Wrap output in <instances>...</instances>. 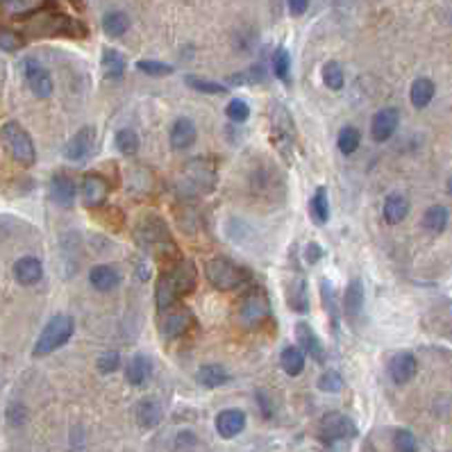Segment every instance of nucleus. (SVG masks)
<instances>
[{
    "label": "nucleus",
    "instance_id": "16",
    "mask_svg": "<svg viewBox=\"0 0 452 452\" xmlns=\"http://www.w3.org/2000/svg\"><path fill=\"white\" fill-rule=\"evenodd\" d=\"M416 371H418V362L411 353H398L391 357V362H389V375H391V380L400 386L414 380Z\"/></svg>",
    "mask_w": 452,
    "mask_h": 452
},
{
    "label": "nucleus",
    "instance_id": "32",
    "mask_svg": "<svg viewBox=\"0 0 452 452\" xmlns=\"http://www.w3.org/2000/svg\"><path fill=\"white\" fill-rule=\"evenodd\" d=\"M309 214L314 218L316 225H325L327 218H330V202H327V191L323 189H316V193L311 196L309 202Z\"/></svg>",
    "mask_w": 452,
    "mask_h": 452
},
{
    "label": "nucleus",
    "instance_id": "8",
    "mask_svg": "<svg viewBox=\"0 0 452 452\" xmlns=\"http://www.w3.org/2000/svg\"><path fill=\"white\" fill-rule=\"evenodd\" d=\"M268 316H271V300L264 289L248 291L237 309V321L239 325H244L246 330H257V327H262L266 323Z\"/></svg>",
    "mask_w": 452,
    "mask_h": 452
},
{
    "label": "nucleus",
    "instance_id": "45",
    "mask_svg": "<svg viewBox=\"0 0 452 452\" xmlns=\"http://www.w3.org/2000/svg\"><path fill=\"white\" fill-rule=\"evenodd\" d=\"M23 46V37L19 32H14L10 28H0V50L14 52Z\"/></svg>",
    "mask_w": 452,
    "mask_h": 452
},
{
    "label": "nucleus",
    "instance_id": "26",
    "mask_svg": "<svg viewBox=\"0 0 452 452\" xmlns=\"http://www.w3.org/2000/svg\"><path fill=\"white\" fill-rule=\"evenodd\" d=\"M409 214V202L400 193H391L386 200H384V209H382V216L389 225H398L404 221V216Z\"/></svg>",
    "mask_w": 452,
    "mask_h": 452
},
{
    "label": "nucleus",
    "instance_id": "38",
    "mask_svg": "<svg viewBox=\"0 0 452 452\" xmlns=\"http://www.w3.org/2000/svg\"><path fill=\"white\" fill-rule=\"evenodd\" d=\"M323 82H325V87L332 91L344 89L346 77H344V68L339 66V61H327L323 66Z\"/></svg>",
    "mask_w": 452,
    "mask_h": 452
},
{
    "label": "nucleus",
    "instance_id": "35",
    "mask_svg": "<svg viewBox=\"0 0 452 452\" xmlns=\"http://www.w3.org/2000/svg\"><path fill=\"white\" fill-rule=\"evenodd\" d=\"M130 28V19L128 14L123 12H109L103 19V30L109 37H123Z\"/></svg>",
    "mask_w": 452,
    "mask_h": 452
},
{
    "label": "nucleus",
    "instance_id": "17",
    "mask_svg": "<svg viewBox=\"0 0 452 452\" xmlns=\"http://www.w3.org/2000/svg\"><path fill=\"white\" fill-rule=\"evenodd\" d=\"M295 341H298V346L302 348V353H307L314 362L318 364L325 362V350H323L321 339L316 337V332L311 330L307 323L295 325Z\"/></svg>",
    "mask_w": 452,
    "mask_h": 452
},
{
    "label": "nucleus",
    "instance_id": "48",
    "mask_svg": "<svg viewBox=\"0 0 452 452\" xmlns=\"http://www.w3.org/2000/svg\"><path fill=\"white\" fill-rule=\"evenodd\" d=\"M196 443H198V439H196V434H193V432H180V434H177L175 446L182 450V448H193Z\"/></svg>",
    "mask_w": 452,
    "mask_h": 452
},
{
    "label": "nucleus",
    "instance_id": "31",
    "mask_svg": "<svg viewBox=\"0 0 452 452\" xmlns=\"http://www.w3.org/2000/svg\"><path fill=\"white\" fill-rule=\"evenodd\" d=\"M423 228L430 232V235H441V232L448 228V209L441 205L430 207L423 216Z\"/></svg>",
    "mask_w": 452,
    "mask_h": 452
},
{
    "label": "nucleus",
    "instance_id": "23",
    "mask_svg": "<svg viewBox=\"0 0 452 452\" xmlns=\"http://www.w3.org/2000/svg\"><path fill=\"white\" fill-rule=\"evenodd\" d=\"M286 302L293 311L298 314H307L309 311V293H307V282L302 275H295L289 284H286Z\"/></svg>",
    "mask_w": 452,
    "mask_h": 452
},
{
    "label": "nucleus",
    "instance_id": "6",
    "mask_svg": "<svg viewBox=\"0 0 452 452\" xmlns=\"http://www.w3.org/2000/svg\"><path fill=\"white\" fill-rule=\"evenodd\" d=\"M137 244L146 248V250H153L157 257H161L166 250H175L173 239H170V232H168V225L164 223V218H159V216H148L139 223Z\"/></svg>",
    "mask_w": 452,
    "mask_h": 452
},
{
    "label": "nucleus",
    "instance_id": "42",
    "mask_svg": "<svg viewBox=\"0 0 452 452\" xmlns=\"http://www.w3.org/2000/svg\"><path fill=\"white\" fill-rule=\"evenodd\" d=\"M225 114H228L230 121L246 123L248 119H250V105H248L246 100L235 98V100H230V105H228V109H225Z\"/></svg>",
    "mask_w": 452,
    "mask_h": 452
},
{
    "label": "nucleus",
    "instance_id": "37",
    "mask_svg": "<svg viewBox=\"0 0 452 452\" xmlns=\"http://www.w3.org/2000/svg\"><path fill=\"white\" fill-rule=\"evenodd\" d=\"M186 87H191L198 93H209V96H221V93H228V89L223 87L221 82H212V80H202L198 75H186L184 77Z\"/></svg>",
    "mask_w": 452,
    "mask_h": 452
},
{
    "label": "nucleus",
    "instance_id": "22",
    "mask_svg": "<svg viewBox=\"0 0 452 452\" xmlns=\"http://www.w3.org/2000/svg\"><path fill=\"white\" fill-rule=\"evenodd\" d=\"M75 193H77V186L68 175L59 173L52 177L50 182V198L57 202L59 207H71L75 202Z\"/></svg>",
    "mask_w": 452,
    "mask_h": 452
},
{
    "label": "nucleus",
    "instance_id": "28",
    "mask_svg": "<svg viewBox=\"0 0 452 452\" xmlns=\"http://www.w3.org/2000/svg\"><path fill=\"white\" fill-rule=\"evenodd\" d=\"M434 93H436L434 82L427 80V77H418V80H414V84H411V89H409L411 105H414L416 109H425L427 105L432 103Z\"/></svg>",
    "mask_w": 452,
    "mask_h": 452
},
{
    "label": "nucleus",
    "instance_id": "36",
    "mask_svg": "<svg viewBox=\"0 0 452 452\" xmlns=\"http://www.w3.org/2000/svg\"><path fill=\"white\" fill-rule=\"evenodd\" d=\"M114 141H116V148H119L123 155H135L139 150V146H141V139H139L137 132L130 130V128H123V130L116 132Z\"/></svg>",
    "mask_w": 452,
    "mask_h": 452
},
{
    "label": "nucleus",
    "instance_id": "12",
    "mask_svg": "<svg viewBox=\"0 0 452 452\" xmlns=\"http://www.w3.org/2000/svg\"><path fill=\"white\" fill-rule=\"evenodd\" d=\"M93 148H96V130L87 126L75 132L73 139L64 148V155H66V159H71V161H84L87 157H91Z\"/></svg>",
    "mask_w": 452,
    "mask_h": 452
},
{
    "label": "nucleus",
    "instance_id": "51",
    "mask_svg": "<svg viewBox=\"0 0 452 452\" xmlns=\"http://www.w3.org/2000/svg\"><path fill=\"white\" fill-rule=\"evenodd\" d=\"M448 191L452 193V180H450V184H448Z\"/></svg>",
    "mask_w": 452,
    "mask_h": 452
},
{
    "label": "nucleus",
    "instance_id": "34",
    "mask_svg": "<svg viewBox=\"0 0 452 452\" xmlns=\"http://www.w3.org/2000/svg\"><path fill=\"white\" fill-rule=\"evenodd\" d=\"M103 57V68H105V75L109 80H121L123 73H126V59L121 57V52H116L112 48H107Z\"/></svg>",
    "mask_w": 452,
    "mask_h": 452
},
{
    "label": "nucleus",
    "instance_id": "10",
    "mask_svg": "<svg viewBox=\"0 0 452 452\" xmlns=\"http://www.w3.org/2000/svg\"><path fill=\"white\" fill-rule=\"evenodd\" d=\"M23 75H26L28 87L32 89L37 98H48L52 93V77L41 66V61L28 57L26 61H23Z\"/></svg>",
    "mask_w": 452,
    "mask_h": 452
},
{
    "label": "nucleus",
    "instance_id": "2",
    "mask_svg": "<svg viewBox=\"0 0 452 452\" xmlns=\"http://www.w3.org/2000/svg\"><path fill=\"white\" fill-rule=\"evenodd\" d=\"M0 141H3L5 150L10 153V157L17 164H21V166H32L37 161L32 137H30L28 130L19 126L17 121H10L0 128Z\"/></svg>",
    "mask_w": 452,
    "mask_h": 452
},
{
    "label": "nucleus",
    "instance_id": "7",
    "mask_svg": "<svg viewBox=\"0 0 452 452\" xmlns=\"http://www.w3.org/2000/svg\"><path fill=\"white\" fill-rule=\"evenodd\" d=\"M30 37H84V28L64 14H41L28 23Z\"/></svg>",
    "mask_w": 452,
    "mask_h": 452
},
{
    "label": "nucleus",
    "instance_id": "24",
    "mask_svg": "<svg viewBox=\"0 0 452 452\" xmlns=\"http://www.w3.org/2000/svg\"><path fill=\"white\" fill-rule=\"evenodd\" d=\"M135 416L139 420V425L141 427H157L161 423V418H164V411H161V404L157 400H153V398H144V400H139L137 402V409H135Z\"/></svg>",
    "mask_w": 452,
    "mask_h": 452
},
{
    "label": "nucleus",
    "instance_id": "50",
    "mask_svg": "<svg viewBox=\"0 0 452 452\" xmlns=\"http://www.w3.org/2000/svg\"><path fill=\"white\" fill-rule=\"evenodd\" d=\"M309 7V0H289V12L293 17H302Z\"/></svg>",
    "mask_w": 452,
    "mask_h": 452
},
{
    "label": "nucleus",
    "instance_id": "3",
    "mask_svg": "<svg viewBox=\"0 0 452 452\" xmlns=\"http://www.w3.org/2000/svg\"><path fill=\"white\" fill-rule=\"evenodd\" d=\"M73 330H75V323H73L71 316H66V314L52 316L50 321L46 323L41 334H39L32 355L35 357H46V355L55 353L57 348L68 344V339L73 337Z\"/></svg>",
    "mask_w": 452,
    "mask_h": 452
},
{
    "label": "nucleus",
    "instance_id": "30",
    "mask_svg": "<svg viewBox=\"0 0 452 452\" xmlns=\"http://www.w3.org/2000/svg\"><path fill=\"white\" fill-rule=\"evenodd\" d=\"M196 380H198V384H202V386L216 389V386H223L225 382L230 380V375L221 364H207V366H200Z\"/></svg>",
    "mask_w": 452,
    "mask_h": 452
},
{
    "label": "nucleus",
    "instance_id": "1",
    "mask_svg": "<svg viewBox=\"0 0 452 452\" xmlns=\"http://www.w3.org/2000/svg\"><path fill=\"white\" fill-rule=\"evenodd\" d=\"M196 282H198V271H196V266H193V262L191 259L177 262L173 268H168L157 279V286H155L157 307L161 311L173 307L182 295L191 293L193 289H196Z\"/></svg>",
    "mask_w": 452,
    "mask_h": 452
},
{
    "label": "nucleus",
    "instance_id": "46",
    "mask_svg": "<svg viewBox=\"0 0 452 452\" xmlns=\"http://www.w3.org/2000/svg\"><path fill=\"white\" fill-rule=\"evenodd\" d=\"M393 448L400 450V452H414L416 446V436L411 434L409 430H395L393 434Z\"/></svg>",
    "mask_w": 452,
    "mask_h": 452
},
{
    "label": "nucleus",
    "instance_id": "44",
    "mask_svg": "<svg viewBox=\"0 0 452 452\" xmlns=\"http://www.w3.org/2000/svg\"><path fill=\"white\" fill-rule=\"evenodd\" d=\"M43 5V0H5L3 7L10 14H30L37 12Z\"/></svg>",
    "mask_w": 452,
    "mask_h": 452
},
{
    "label": "nucleus",
    "instance_id": "49",
    "mask_svg": "<svg viewBox=\"0 0 452 452\" xmlns=\"http://www.w3.org/2000/svg\"><path fill=\"white\" fill-rule=\"evenodd\" d=\"M305 257H307L309 264H316V262L323 257V248L318 246V244H309V246L305 248Z\"/></svg>",
    "mask_w": 452,
    "mask_h": 452
},
{
    "label": "nucleus",
    "instance_id": "33",
    "mask_svg": "<svg viewBox=\"0 0 452 452\" xmlns=\"http://www.w3.org/2000/svg\"><path fill=\"white\" fill-rule=\"evenodd\" d=\"M321 300H323V307L330 316L334 332L339 330V305H337V298H334V286L327 282V279H321Z\"/></svg>",
    "mask_w": 452,
    "mask_h": 452
},
{
    "label": "nucleus",
    "instance_id": "29",
    "mask_svg": "<svg viewBox=\"0 0 452 452\" xmlns=\"http://www.w3.org/2000/svg\"><path fill=\"white\" fill-rule=\"evenodd\" d=\"M279 364H282V369L286 375H300L302 371H305V353L300 350V346H286L282 350V355H279Z\"/></svg>",
    "mask_w": 452,
    "mask_h": 452
},
{
    "label": "nucleus",
    "instance_id": "40",
    "mask_svg": "<svg viewBox=\"0 0 452 452\" xmlns=\"http://www.w3.org/2000/svg\"><path fill=\"white\" fill-rule=\"evenodd\" d=\"M289 68H291V57L284 48H277L273 52V73L277 75V80L289 82Z\"/></svg>",
    "mask_w": 452,
    "mask_h": 452
},
{
    "label": "nucleus",
    "instance_id": "9",
    "mask_svg": "<svg viewBox=\"0 0 452 452\" xmlns=\"http://www.w3.org/2000/svg\"><path fill=\"white\" fill-rule=\"evenodd\" d=\"M357 434V425L355 420L339 414V411H332V414H325L318 423V441L325 443V446H334V443L341 441H350Z\"/></svg>",
    "mask_w": 452,
    "mask_h": 452
},
{
    "label": "nucleus",
    "instance_id": "18",
    "mask_svg": "<svg viewBox=\"0 0 452 452\" xmlns=\"http://www.w3.org/2000/svg\"><path fill=\"white\" fill-rule=\"evenodd\" d=\"M246 427V414L241 409H225L216 416V432L223 439H235L237 434L244 432Z\"/></svg>",
    "mask_w": 452,
    "mask_h": 452
},
{
    "label": "nucleus",
    "instance_id": "20",
    "mask_svg": "<svg viewBox=\"0 0 452 452\" xmlns=\"http://www.w3.org/2000/svg\"><path fill=\"white\" fill-rule=\"evenodd\" d=\"M14 277H17V282L23 286H32L43 277V264L39 262L37 257H21V259L14 264Z\"/></svg>",
    "mask_w": 452,
    "mask_h": 452
},
{
    "label": "nucleus",
    "instance_id": "15",
    "mask_svg": "<svg viewBox=\"0 0 452 452\" xmlns=\"http://www.w3.org/2000/svg\"><path fill=\"white\" fill-rule=\"evenodd\" d=\"M271 126H273V135L277 137L279 146H291L295 139V126L291 114L286 112L284 105H273L271 112Z\"/></svg>",
    "mask_w": 452,
    "mask_h": 452
},
{
    "label": "nucleus",
    "instance_id": "5",
    "mask_svg": "<svg viewBox=\"0 0 452 452\" xmlns=\"http://www.w3.org/2000/svg\"><path fill=\"white\" fill-rule=\"evenodd\" d=\"M205 277L218 291H235L246 282V271L228 257H212L205 264Z\"/></svg>",
    "mask_w": 452,
    "mask_h": 452
},
{
    "label": "nucleus",
    "instance_id": "27",
    "mask_svg": "<svg viewBox=\"0 0 452 452\" xmlns=\"http://www.w3.org/2000/svg\"><path fill=\"white\" fill-rule=\"evenodd\" d=\"M150 373H153V362L146 355H135L132 362L128 364L126 377L132 386H144L148 377H150Z\"/></svg>",
    "mask_w": 452,
    "mask_h": 452
},
{
    "label": "nucleus",
    "instance_id": "13",
    "mask_svg": "<svg viewBox=\"0 0 452 452\" xmlns=\"http://www.w3.org/2000/svg\"><path fill=\"white\" fill-rule=\"evenodd\" d=\"M80 196H82V202L87 207H100L109 196V182L105 180L103 175L87 173L82 177Z\"/></svg>",
    "mask_w": 452,
    "mask_h": 452
},
{
    "label": "nucleus",
    "instance_id": "39",
    "mask_svg": "<svg viewBox=\"0 0 452 452\" xmlns=\"http://www.w3.org/2000/svg\"><path fill=\"white\" fill-rule=\"evenodd\" d=\"M339 150L344 153V155H353L357 148H360L362 144V135H360V130L353 128V126H348L339 132Z\"/></svg>",
    "mask_w": 452,
    "mask_h": 452
},
{
    "label": "nucleus",
    "instance_id": "41",
    "mask_svg": "<svg viewBox=\"0 0 452 452\" xmlns=\"http://www.w3.org/2000/svg\"><path fill=\"white\" fill-rule=\"evenodd\" d=\"M318 389L323 393H339L344 389V377H341L339 371H325L321 377H318Z\"/></svg>",
    "mask_w": 452,
    "mask_h": 452
},
{
    "label": "nucleus",
    "instance_id": "11",
    "mask_svg": "<svg viewBox=\"0 0 452 452\" xmlns=\"http://www.w3.org/2000/svg\"><path fill=\"white\" fill-rule=\"evenodd\" d=\"M398 123H400V114H398V109H395V107L380 109V112L373 116V121H371L373 141H377V144L389 141V139L393 137V132L398 130Z\"/></svg>",
    "mask_w": 452,
    "mask_h": 452
},
{
    "label": "nucleus",
    "instance_id": "43",
    "mask_svg": "<svg viewBox=\"0 0 452 452\" xmlns=\"http://www.w3.org/2000/svg\"><path fill=\"white\" fill-rule=\"evenodd\" d=\"M137 68L146 75H153V77H164L168 73H173V66L170 64H161V61H155V59H141L137 61Z\"/></svg>",
    "mask_w": 452,
    "mask_h": 452
},
{
    "label": "nucleus",
    "instance_id": "4",
    "mask_svg": "<svg viewBox=\"0 0 452 452\" xmlns=\"http://www.w3.org/2000/svg\"><path fill=\"white\" fill-rule=\"evenodd\" d=\"M214 184H216V170L207 161L193 159L182 170L180 180H177V189H180L182 196H202V193L212 191Z\"/></svg>",
    "mask_w": 452,
    "mask_h": 452
},
{
    "label": "nucleus",
    "instance_id": "47",
    "mask_svg": "<svg viewBox=\"0 0 452 452\" xmlns=\"http://www.w3.org/2000/svg\"><path fill=\"white\" fill-rule=\"evenodd\" d=\"M121 366V355L119 353H105L98 360V371L100 373H114Z\"/></svg>",
    "mask_w": 452,
    "mask_h": 452
},
{
    "label": "nucleus",
    "instance_id": "19",
    "mask_svg": "<svg viewBox=\"0 0 452 452\" xmlns=\"http://www.w3.org/2000/svg\"><path fill=\"white\" fill-rule=\"evenodd\" d=\"M364 284L360 277L350 279L348 286H346V298H344V311H346V318L350 323H355L357 318L362 316L364 311Z\"/></svg>",
    "mask_w": 452,
    "mask_h": 452
},
{
    "label": "nucleus",
    "instance_id": "25",
    "mask_svg": "<svg viewBox=\"0 0 452 452\" xmlns=\"http://www.w3.org/2000/svg\"><path fill=\"white\" fill-rule=\"evenodd\" d=\"M89 282L96 291H112L114 286H119L121 282V275L119 271L112 268V266H93L89 273Z\"/></svg>",
    "mask_w": 452,
    "mask_h": 452
},
{
    "label": "nucleus",
    "instance_id": "21",
    "mask_svg": "<svg viewBox=\"0 0 452 452\" xmlns=\"http://www.w3.org/2000/svg\"><path fill=\"white\" fill-rule=\"evenodd\" d=\"M196 137H198V130H196V123L191 119H177L170 128V146L175 150H186L196 144Z\"/></svg>",
    "mask_w": 452,
    "mask_h": 452
},
{
    "label": "nucleus",
    "instance_id": "14",
    "mask_svg": "<svg viewBox=\"0 0 452 452\" xmlns=\"http://www.w3.org/2000/svg\"><path fill=\"white\" fill-rule=\"evenodd\" d=\"M189 323H191V311L186 307L168 309V314H164L161 318V337L166 341L182 337V334L189 330Z\"/></svg>",
    "mask_w": 452,
    "mask_h": 452
}]
</instances>
